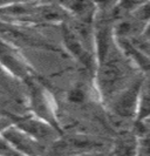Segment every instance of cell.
<instances>
[{
	"label": "cell",
	"instance_id": "cell-1",
	"mask_svg": "<svg viewBox=\"0 0 150 156\" xmlns=\"http://www.w3.org/2000/svg\"><path fill=\"white\" fill-rule=\"evenodd\" d=\"M23 83L25 86L26 105L30 113L48 122L62 133V127L56 113L55 101L51 92L35 78V75L26 79Z\"/></svg>",
	"mask_w": 150,
	"mask_h": 156
},
{
	"label": "cell",
	"instance_id": "cell-2",
	"mask_svg": "<svg viewBox=\"0 0 150 156\" xmlns=\"http://www.w3.org/2000/svg\"><path fill=\"white\" fill-rule=\"evenodd\" d=\"M143 81L142 74H137L122 90L106 103L113 115L122 120H136Z\"/></svg>",
	"mask_w": 150,
	"mask_h": 156
},
{
	"label": "cell",
	"instance_id": "cell-3",
	"mask_svg": "<svg viewBox=\"0 0 150 156\" xmlns=\"http://www.w3.org/2000/svg\"><path fill=\"white\" fill-rule=\"evenodd\" d=\"M62 41L67 52L83 67L92 73L96 69V58H95V44L82 38L73 26L62 25Z\"/></svg>",
	"mask_w": 150,
	"mask_h": 156
},
{
	"label": "cell",
	"instance_id": "cell-4",
	"mask_svg": "<svg viewBox=\"0 0 150 156\" xmlns=\"http://www.w3.org/2000/svg\"><path fill=\"white\" fill-rule=\"evenodd\" d=\"M7 115L11 117L13 125L19 127L21 130H24L25 133L31 135L32 137H34L35 140L41 142L45 146L48 143L53 144L61 135H63L52 125L33 115L32 113H26L23 115H16V114H7Z\"/></svg>",
	"mask_w": 150,
	"mask_h": 156
},
{
	"label": "cell",
	"instance_id": "cell-5",
	"mask_svg": "<svg viewBox=\"0 0 150 156\" xmlns=\"http://www.w3.org/2000/svg\"><path fill=\"white\" fill-rule=\"evenodd\" d=\"M53 144L56 153L63 156L90 155L106 148L103 141L82 134H76L67 137H63L61 135Z\"/></svg>",
	"mask_w": 150,
	"mask_h": 156
},
{
	"label": "cell",
	"instance_id": "cell-6",
	"mask_svg": "<svg viewBox=\"0 0 150 156\" xmlns=\"http://www.w3.org/2000/svg\"><path fill=\"white\" fill-rule=\"evenodd\" d=\"M0 65L20 81L34 76L35 73L18 46L0 38Z\"/></svg>",
	"mask_w": 150,
	"mask_h": 156
},
{
	"label": "cell",
	"instance_id": "cell-7",
	"mask_svg": "<svg viewBox=\"0 0 150 156\" xmlns=\"http://www.w3.org/2000/svg\"><path fill=\"white\" fill-rule=\"evenodd\" d=\"M2 135L11 143L19 156H42L46 150L45 144L37 141L13 123L4 130Z\"/></svg>",
	"mask_w": 150,
	"mask_h": 156
},
{
	"label": "cell",
	"instance_id": "cell-8",
	"mask_svg": "<svg viewBox=\"0 0 150 156\" xmlns=\"http://www.w3.org/2000/svg\"><path fill=\"white\" fill-rule=\"evenodd\" d=\"M116 41L135 68L141 70L142 75L147 76V80H150V55L138 48L131 40L116 38Z\"/></svg>",
	"mask_w": 150,
	"mask_h": 156
},
{
	"label": "cell",
	"instance_id": "cell-9",
	"mask_svg": "<svg viewBox=\"0 0 150 156\" xmlns=\"http://www.w3.org/2000/svg\"><path fill=\"white\" fill-rule=\"evenodd\" d=\"M140 146L138 135L130 132H123L116 136L113 143L115 156H137Z\"/></svg>",
	"mask_w": 150,
	"mask_h": 156
},
{
	"label": "cell",
	"instance_id": "cell-10",
	"mask_svg": "<svg viewBox=\"0 0 150 156\" xmlns=\"http://www.w3.org/2000/svg\"><path fill=\"white\" fill-rule=\"evenodd\" d=\"M23 81L16 79L11 75L7 70L0 65V93L8 94L14 98L21 96V89L23 88Z\"/></svg>",
	"mask_w": 150,
	"mask_h": 156
},
{
	"label": "cell",
	"instance_id": "cell-11",
	"mask_svg": "<svg viewBox=\"0 0 150 156\" xmlns=\"http://www.w3.org/2000/svg\"><path fill=\"white\" fill-rule=\"evenodd\" d=\"M148 119H150V80L144 79L140 93V100H138V107L135 121L142 122Z\"/></svg>",
	"mask_w": 150,
	"mask_h": 156
},
{
	"label": "cell",
	"instance_id": "cell-12",
	"mask_svg": "<svg viewBox=\"0 0 150 156\" xmlns=\"http://www.w3.org/2000/svg\"><path fill=\"white\" fill-rule=\"evenodd\" d=\"M150 0H117V8L124 13H131Z\"/></svg>",
	"mask_w": 150,
	"mask_h": 156
},
{
	"label": "cell",
	"instance_id": "cell-13",
	"mask_svg": "<svg viewBox=\"0 0 150 156\" xmlns=\"http://www.w3.org/2000/svg\"><path fill=\"white\" fill-rule=\"evenodd\" d=\"M133 18L135 20H137L138 23H150V1L147 4H144L143 6L135 9L134 12H131Z\"/></svg>",
	"mask_w": 150,
	"mask_h": 156
},
{
	"label": "cell",
	"instance_id": "cell-14",
	"mask_svg": "<svg viewBox=\"0 0 150 156\" xmlns=\"http://www.w3.org/2000/svg\"><path fill=\"white\" fill-rule=\"evenodd\" d=\"M0 156H19L2 134H0Z\"/></svg>",
	"mask_w": 150,
	"mask_h": 156
},
{
	"label": "cell",
	"instance_id": "cell-15",
	"mask_svg": "<svg viewBox=\"0 0 150 156\" xmlns=\"http://www.w3.org/2000/svg\"><path fill=\"white\" fill-rule=\"evenodd\" d=\"M12 125V120L8 115H4V116H0V134L4 133V130L8 128L9 126Z\"/></svg>",
	"mask_w": 150,
	"mask_h": 156
},
{
	"label": "cell",
	"instance_id": "cell-16",
	"mask_svg": "<svg viewBox=\"0 0 150 156\" xmlns=\"http://www.w3.org/2000/svg\"><path fill=\"white\" fill-rule=\"evenodd\" d=\"M16 1H21V0H0V7H4L6 5H9L12 2H16Z\"/></svg>",
	"mask_w": 150,
	"mask_h": 156
},
{
	"label": "cell",
	"instance_id": "cell-17",
	"mask_svg": "<svg viewBox=\"0 0 150 156\" xmlns=\"http://www.w3.org/2000/svg\"><path fill=\"white\" fill-rule=\"evenodd\" d=\"M142 122H145V123H148V125H150V119H148V120H145V121H142Z\"/></svg>",
	"mask_w": 150,
	"mask_h": 156
}]
</instances>
